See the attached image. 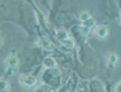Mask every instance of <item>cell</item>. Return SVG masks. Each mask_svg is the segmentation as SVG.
I'll list each match as a JSON object with an SVG mask.
<instances>
[{
	"mask_svg": "<svg viewBox=\"0 0 121 92\" xmlns=\"http://www.w3.org/2000/svg\"><path fill=\"white\" fill-rule=\"evenodd\" d=\"M4 64L6 72L10 76V75H13L18 70L19 59H18V57L17 56L16 54L11 53L7 56V58L5 59Z\"/></svg>",
	"mask_w": 121,
	"mask_h": 92,
	"instance_id": "6da1fadb",
	"label": "cell"
},
{
	"mask_svg": "<svg viewBox=\"0 0 121 92\" xmlns=\"http://www.w3.org/2000/svg\"><path fill=\"white\" fill-rule=\"evenodd\" d=\"M19 83L21 84L27 88H33L37 83V79L32 75L23 74L19 77Z\"/></svg>",
	"mask_w": 121,
	"mask_h": 92,
	"instance_id": "7a4b0ae2",
	"label": "cell"
},
{
	"mask_svg": "<svg viewBox=\"0 0 121 92\" xmlns=\"http://www.w3.org/2000/svg\"><path fill=\"white\" fill-rule=\"evenodd\" d=\"M94 34L95 36L100 40H104L107 37L109 34V29L106 25L103 24H99V25L96 26L94 29Z\"/></svg>",
	"mask_w": 121,
	"mask_h": 92,
	"instance_id": "3957f363",
	"label": "cell"
},
{
	"mask_svg": "<svg viewBox=\"0 0 121 92\" xmlns=\"http://www.w3.org/2000/svg\"><path fill=\"white\" fill-rule=\"evenodd\" d=\"M36 44H37V45L39 47L43 48L45 51H52L54 50V46L53 44H51V42L47 38H44V37H41V38L38 39Z\"/></svg>",
	"mask_w": 121,
	"mask_h": 92,
	"instance_id": "277c9868",
	"label": "cell"
},
{
	"mask_svg": "<svg viewBox=\"0 0 121 92\" xmlns=\"http://www.w3.org/2000/svg\"><path fill=\"white\" fill-rule=\"evenodd\" d=\"M118 62H119V56L114 52L109 53L106 56V64L109 67H112V68L115 67L116 64H118Z\"/></svg>",
	"mask_w": 121,
	"mask_h": 92,
	"instance_id": "5b68a950",
	"label": "cell"
},
{
	"mask_svg": "<svg viewBox=\"0 0 121 92\" xmlns=\"http://www.w3.org/2000/svg\"><path fill=\"white\" fill-rule=\"evenodd\" d=\"M43 65L45 67V68H47V69H55L56 66V62L55 59L50 57V56H47V57H45L44 60H43Z\"/></svg>",
	"mask_w": 121,
	"mask_h": 92,
	"instance_id": "8992f818",
	"label": "cell"
},
{
	"mask_svg": "<svg viewBox=\"0 0 121 92\" xmlns=\"http://www.w3.org/2000/svg\"><path fill=\"white\" fill-rule=\"evenodd\" d=\"M56 36L59 41L62 42V41H64L65 39L69 37V34H68V31H66V30H64V29H59V30H57V31H56Z\"/></svg>",
	"mask_w": 121,
	"mask_h": 92,
	"instance_id": "52a82bcc",
	"label": "cell"
},
{
	"mask_svg": "<svg viewBox=\"0 0 121 92\" xmlns=\"http://www.w3.org/2000/svg\"><path fill=\"white\" fill-rule=\"evenodd\" d=\"M10 89V83L8 82L7 80L2 78L1 82H0V90L1 92H9Z\"/></svg>",
	"mask_w": 121,
	"mask_h": 92,
	"instance_id": "ba28073f",
	"label": "cell"
},
{
	"mask_svg": "<svg viewBox=\"0 0 121 92\" xmlns=\"http://www.w3.org/2000/svg\"><path fill=\"white\" fill-rule=\"evenodd\" d=\"M34 92H53V88L49 84L43 83L36 89Z\"/></svg>",
	"mask_w": 121,
	"mask_h": 92,
	"instance_id": "9c48e42d",
	"label": "cell"
},
{
	"mask_svg": "<svg viewBox=\"0 0 121 92\" xmlns=\"http://www.w3.org/2000/svg\"><path fill=\"white\" fill-rule=\"evenodd\" d=\"M61 44H63V45L65 46L66 48H68V49H73L74 48V46H75V43H74V40H73L72 37H68V38L65 39L64 41L62 42H60Z\"/></svg>",
	"mask_w": 121,
	"mask_h": 92,
	"instance_id": "30bf717a",
	"label": "cell"
},
{
	"mask_svg": "<svg viewBox=\"0 0 121 92\" xmlns=\"http://www.w3.org/2000/svg\"><path fill=\"white\" fill-rule=\"evenodd\" d=\"M96 24V21L95 19L93 18H91L90 19H88L87 21H86V22H83V23H81V25L82 26H85V27H86V28H89V29H92L95 26Z\"/></svg>",
	"mask_w": 121,
	"mask_h": 92,
	"instance_id": "8fae6325",
	"label": "cell"
},
{
	"mask_svg": "<svg viewBox=\"0 0 121 92\" xmlns=\"http://www.w3.org/2000/svg\"><path fill=\"white\" fill-rule=\"evenodd\" d=\"M91 18H93V17H92V14H91L89 11H87V10H85L83 12H81V15H80V20H81V23L86 22V21H87L88 19H90Z\"/></svg>",
	"mask_w": 121,
	"mask_h": 92,
	"instance_id": "7c38bea8",
	"label": "cell"
},
{
	"mask_svg": "<svg viewBox=\"0 0 121 92\" xmlns=\"http://www.w3.org/2000/svg\"><path fill=\"white\" fill-rule=\"evenodd\" d=\"M80 30H81V34H82V35H83L84 37H87L89 35V34H90L91 29L86 28V27H85V26L81 25V26H80Z\"/></svg>",
	"mask_w": 121,
	"mask_h": 92,
	"instance_id": "4fadbf2b",
	"label": "cell"
},
{
	"mask_svg": "<svg viewBox=\"0 0 121 92\" xmlns=\"http://www.w3.org/2000/svg\"><path fill=\"white\" fill-rule=\"evenodd\" d=\"M114 91H115V92H121V81L116 85V86H115Z\"/></svg>",
	"mask_w": 121,
	"mask_h": 92,
	"instance_id": "5bb4252c",
	"label": "cell"
},
{
	"mask_svg": "<svg viewBox=\"0 0 121 92\" xmlns=\"http://www.w3.org/2000/svg\"><path fill=\"white\" fill-rule=\"evenodd\" d=\"M119 23H120V25H121V16H120V21H119Z\"/></svg>",
	"mask_w": 121,
	"mask_h": 92,
	"instance_id": "9a60e30c",
	"label": "cell"
}]
</instances>
